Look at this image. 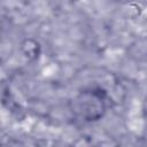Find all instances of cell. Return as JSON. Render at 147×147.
<instances>
[{
	"instance_id": "obj_1",
	"label": "cell",
	"mask_w": 147,
	"mask_h": 147,
	"mask_svg": "<svg viewBox=\"0 0 147 147\" xmlns=\"http://www.w3.org/2000/svg\"><path fill=\"white\" fill-rule=\"evenodd\" d=\"M105 110L106 99L101 91H84L72 101V111L85 121H95L100 118Z\"/></svg>"
}]
</instances>
